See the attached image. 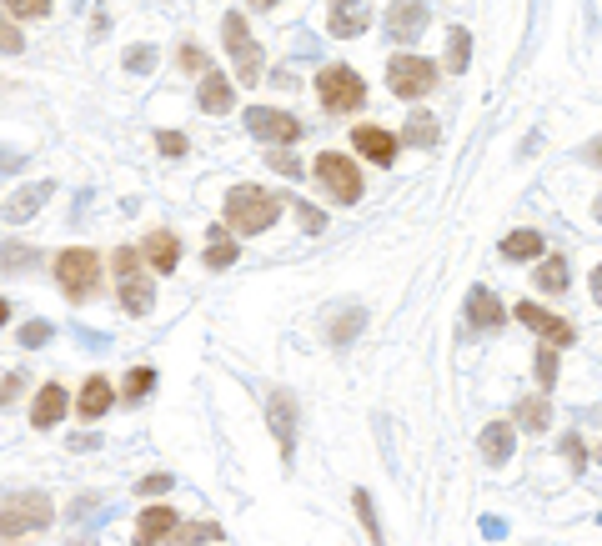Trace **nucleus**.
Segmentation results:
<instances>
[{
	"instance_id": "45",
	"label": "nucleus",
	"mask_w": 602,
	"mask_h": 546,
	"mask_svg": "<svg viewBox=\"0 0 602 546\" xmlns=\"http://www.w3.org/2000/svg\"><path fill=\"white\" fill-rule=\"evenodd\" d=\"M266 161H271V171H281V176H301V161L286 156V151H276V156H266Z\"/></svg>"
},
{
	"instance_id": "18",
	"label": "nucleus",
	"mask_w": 602,
	"mask_h": 546,
	"mask_svg": "<svg viewBox=\"0 0 602 546\" xmlns=\"http://www.w3.org/2000/svg\"><path fill=\"white\" fill-rule=\"evenodd\" d=\"M467 321H472L477 331H492V326L507 321V306H502L487 286H472V291H467Z\"/></svg>"
},
{
	"instance_id": "12",
	"label": "nucleus",
	"mask_w": 602,
	"mask_h": 546,
	"mask_svg": "<svg viewBox=\"0 0 602 546\" xmlns=\"http://www.w3.org/2000/svg\"><path fill=\"white\" fill-rule=\"evenodd\" d=\"M266 421H271V436H276L281 456L291 461V451H296V401L286 391H271L266 396Z\"/></svg>"
},
{
	"instance_id": "34",
	"label": "nucleus",
	"mask_w": 602,
	"mask_h": 546,
	"mask_svg": "<svg viewBox=\"0 0 602 546\" xmlns=\"http://www.w3.org/2000/svg\"><path fill=\"white\" fill-rule=\"evenodd\" d=\"M121 66H126L131 76H151V71H156V46H131V51L121 56Z\"/></svg>"
},
{
	"instance_id": "28",
	"label": "nucleus",
	"mask_w": 602,
	"mask_h": 546,
	"mask_svg": "<svg viewBox=\"0 0 602 546\" xmlns=\"http://www.w3.org/2000/svg\"><path fill=\"white\" fill-rule=\"evenodd\" d=\"M236 241H226V231L216 226L211 231V246H206V271H226V266H236Z\"/></svg>"
},
{
	"instance_id": "21",
	"label": "nucleus",
	"mask_w": 602,
	"mask_h": 546,
	"mask_svg": "<svg viewBox=\"0 0 602 546\" xmlns=\"http://www.w3.org/2000/svg\"><path fill=\"white\" fill-rule=\"evenodd\" d=\"M146 261H151L156 276H171L176 261H181V241H176L171 231H151V236H146Z\"/></svg>"
},
{
	"instance_id": "46",
	"label": "nucleus",
	"mask_w": 602,
	"mask_h": 546,
	"mask_svg": "<svg viewBox=\"0 0 602 546\" xmlns=\"http://www.w3.org/2000/svg\"><path fill=\"white\" fill-rule=\"evenodd\" d=\"M562 451L572 456V466H577V476H582V466H587V446H582L577 436H562Z\"/></svg>"
},
{
	"instance_id": "2",
	"label": "nucleus",
	"mask_w": 602,
	"mask_h": 546,
	"mask_svg": "<svg viewBox=\"0 0 602 546\" xmlns=\"http://www.w3.org/2000/svg\"><path fill=\"white\" fill-rule=\"evenodd\" d=\"M51 521H56V501L46 491H21L0 501V541H21L31 531H46Z\"/></svg>"
},
{
	"instance_id": "10",
	"label": "nucleus",
	"mask_w": 602,
	"mask_h": 546,
	"mask_svg": "<svg viewBox=\"0 0 602 546\" xmlns=\"http://www.w3.org/2000/svg\"><path fill=\"white\" fill-rule=\"evenodd\" d=\"M512 316H517V321H522L527 331H537V336H542L547 346H572V341H577V326H572V321H562L557 311L537 306V301H522V306H517Z\"/></svg>"
},
{
	"instance_id": "15",
	"label": "nucleus",
	"mask_w": 602,
	"mask_h": 546,
	"mask_svg": "<svg viewBox=\"0 0 602 546\" xmlns=\"http://www.w3.org/2000/svg\"><path fill=\"white\" fill-rule=\"evenodd\" d=\"M367 26H372V6H367V0H332V16H327V31H332V36L352 41V36H362Z\"/></svg>"
},
{
	"instance_id": "40",
	"label": "nucleus",
	"mask_w": 602,
	"mask_h": 546,
	"mask_svg": "<svg viewBox=\"0 0 602 546\" xmlns=\"http://www.w3.org/2000/svg\"><path fill=\"white\" fill-rule=\"evenodd\" d=\"M176 66H181V71H191V76H206V71H211L206 51H196V46H181V51H176Z\"/></svg>"
},
{
	"instance_id": "19",
	"label": "nucleus",
	"mask_w": 602,
	"mask_h": 546,
	"mask_svg": "<svg viewBox=\"0 0 602 546\" xmlns=\"http://www.w3.org/2000/svg\"><path fill=\"white\" fill-rule=\"evenodd\" d=\"M196 106H201L206 116H226V111L236 106V91H231V81H221L216 71H206V76H201V91H196Z\"/></svg>"
},
{
	"instance_id": "29",
	"label": "nucleus",
	"mask_w": 602,
	"mask_h": 546,
	"mask_svg": "<svg viewBox=\"0 0 602 546\" xmlns=\"http://www.w3.org/2000/svg\"><path fill=\"white\" fill-rule=\"evenodd\" d=\"M402 141H407V146H437V121H432L427 111L407 116V126H402Z\"/></svg>"
},
{
	"instance_id": "16",
	"label": "nucleus",
	"mask_w": 602,
	"mask_h": 546,
	"mask_svg": "<svg viewBox=\"0 0 602 546\" xmlns=\"http://www.w3.org/2000/svg\"><path fill=\"white\" fill-rule=\"evenodd\" d=\"M66 396H71V391H66L61 381H46V386L36 391V401H31V426H36V431H51V426L66 416V406H71Z\"/></svg>"
},
{
	"instance_id": "9",
	"label": "nucleus",
	"mask_w": 602,
	"mask_h": 546,
	"mask_svg": "<svg viewBox=\"0 0 602 546\" xmlns=\"http://www.w3.org/2000/svg\"><path fill=\"white\" fill-rule=\"evenodd\" d=\"M246 131H251L256 141H271V146L301 141V121L286 116V111H276V106H251V111H246Z\"/></svg>"
},
{
	"instance_id": "33",
	"label": "nucleus",
	"mask_w": 602,
	"mask_h": 546,
	"mask_svg": "<svg viewBox=\"0 0 602 546\" xmlns=\"http://www.w3.org/2000/svg\"><path fill=\"white\" fill-rule=\"evenodd\" d=\"M532 371H537V386H542V396L557 386V346H542L537 351V361H532Z\"/></svg>"
},
{
	"instance_id": "13",
	"label": "nucleus",
	"mask_w": 602,
	"mask_h": 546,
	"mask_svg": "<svg viewBox=\"0 0 602 546\" xmlns=\"http://www.w3.org/2000/svg\"><path fill=\"white\" fill-rule=\"evenodd\" d=\"M352 151H357V156H367L372 166H382V171H387V166L397 161V136H392V131H382V126H357V131H352Z\"/></svg>"
},
{
	"instance_id": "43",
	"label": "nucleus",
	"mask_w": 602,
	"mask_h": 546,
	"mask_svg": "<svg viewBox=\"0 0 602 546\" xmlns=\"http://www.w3.org/2000/svg\"><path fill=\"white\" fill-rule=\"evenodd\" d=\"M76 341H81L86 351H106V346H111V336H106V331H91V326H76Z\"/></svg>"
},
{
	"instance_id": "25",
	"label": "nucleus",
	"mask_w": 602,
	"mask_h": 546,
	"mask_svg": "<svg viewBox=\"0 0 602 546\" xmlns=\"http://www.w3.org/2000/svg\"><path fill=\"white\" fill-rule=\"evenodd\" d=\"M166 541H171V546H201V541H221V526H216V521H176V526L166 531Z\"/></svg>"
},
{
	"instance_id": "31",
	"label": "nucleus",
	"mask_w": 602,
	"mask_h": 546,
	"mask_svg": "<svg viewBox=\"0 0 602 546\" xmlns=\"http://www.w3.org/2000/svg\"><path fill=\"white\" fill-rule=\"evenodd\" d=\"M151 391H156V371H151V366H131V371H126V401L141 406Z\"/></svg>"
},
{
	"instance_id": "36",
	"label": "nucleus",
	"mask_w": 602,
	"mask_h": 546,
	"mask_svg": "<svg viewBox=\"0 0 602 546\" xmlns=\"http://www.w3.org/2000/svg\"><path fill=\"white\" fill-rule=\"evenodd\" d=\"M0 51H6V56H21V51H26V36H21V26H16L6 11H0Z\"/></svg>"
},
{
	"instance_id": "4",
	"label": "nucleus",
	"mask_w": 602,
	"mask_h": 546,
	"mask_svg": "<svg viewBox=\"0 0 602 546\" xmlns=\"http://www.w3.org/2000/svg\"><path fill=\"white\" fill-rule=\"evenodd\" d=\"M317 101L332 111V116H352L367 106V81L352 71V66H322L317 71Z\"/></svg>"
},
{
	"instance_id": "1",
	"label": "nucleus",
	"mask_w": 602,
	"mask_h": 546,
	"mask_svg": "<svg viewBox=\"0 0 602 546\" xmlns=\"http://www.w3.org/2000/svg\"><path fill=\"white\" fill-rule=\"evenodd\" d=\"M276 216H281V196L266 186H236L226 196V226L236 236H261L276 226Z\"/></svg>"
},
{
	"instance_id": "38",
	"label": "nucleus",
	"mask_w": 602,
	"mask_h": 546,
	"mask_svg": "<svg viewBox=\"0 0 602 546\" xmlns=\"http://www.w3.org/2000/svg\"><path fill=\"white\" fill-rule=\"evenodd\" d=\"M156 151H161L166 161H181V156H191V141H186L181 131H161V136H156Z\"/></svg>"
},
{
	"instance_id": "42",
	"label": "nucleus",
	"mask_w": 602,
	"mask_h": 546,
	"mask_svg": "<svg viewBox=\"0 0 602 546\" xmlns=\"http://www.w3.org/2000/svg\"><path fill=\"white\" fill-rule=\"evenodd\" d=\"M296 221L307 226V236H322V231H327V216H322L317 206H307V201H296Z\"/></svg>"
},
{
	"instance_id": "35",
	"label": "nucleus",
	"mask_w": 602,
	"mask_h": 546,
	"mask_svg": "<svg viewBox=\"0 0 602 546\" xmlns=\"http://www.w3.org/2000/svg\"><path fill=\"white\" fill-rule=\"evenodd\" d=\"M352 506H357V516H362V526H367L372 546H382V521H377V506H372V496H367V491H357V496H352Z\"/></svg>"
},
{
	"instance_id": "27",
	"label": "nucleus",
	"mask_w": 602,
	"mask_h": 546,
	"mask_svg": "<svg viewBox=\"0 0 602 546\" xmlns=\"http://www.w3.org/2000/svg\"><path fill=\"white\" fill-rule=\"evenodd\" d=\"M467 61H472V31L452 26V31H447V71H452V76H462V71H467Z\"/></svg>"
},
{
	"instance_id": "37",
	"label": "nucleus",
	"mask_w": 602,
	"mask_h": 546,
	"mask_svg": "<svg viewBox=\"0 0 602 546\" xmlns=\"http://www.w3.org/2000/svg\"><path fill=\"white\" fill-rule=\"evenodd\" d=\"M11 16H21V21H41V16H51V0H0Z\"/></svg>"
},
{
	"instance_id": "7",
	"label": "nucleus",
	"mask_w": 602,
	"mask_h": 546,
	"mask_svg": "<svg viewBox=\"0 0 602 546\" xmlns=\"http://www.w3.org/2000/svg\"><path fill=\"white\" fill-rule=\"evenodd\" d=\"M221 31H226V51H231V61H236V81H241V86H256V81H261V46L251 41L246 16L231 11V16L221 21Z\"/></svg>"
},
{
	"instance_id": "17",
	"label": "nucleus",
	"mask_w": 602,
	"mask_h": 546,
	"mask_svg": "<svg viewBox=\"0 0 602 546\" xmlns=\"http://www.w3.org/2000/svg\"><path fill=\"white\" fill-rule=\"evenodd\" d=\"M51 196H56V186H51V181L21 186V191H16V196L6 201V206H0V216H6L11 226H21V221H31V216H36V211H41V206H46Z\"/></svg>"
},
{
	"instance_id": "47",
	"label": "nucleus",
	"mask_w": 602,
	"mask_h": 546,
	"mask_svg": "<svg viewBox=\"0 0 602 546\" xmlns=\"http://www.w3.org/2000/svg\"><path fill=\"white\" fill-rule=\"evenodd\" d=\"M26 166V151H11V146H0V171H21Z\"/></svg>"
},
{
	"instance_id": "24",
	"label": "nucleus",
	"mask_w": 602,
	"mask_h": 546,
	"mask_svg": "<svg viewBox=\"0 0 602 546\" xmlns=\"http://www.w3.org/2000/svg\"><path fill=\"white\" fill-rule=\"evenodd\" d=\"M517 426L532 431V436H542V431L552 426V401H547V396H522V401H517Z\"/></svg>"
},
{
	"instance_id": "26",
	"label": "nucleus",
	"mask_w": 602,
	"mask_h": 546,
	"mask_svg": "<svg viewBox=\"0 0 602 546\" xmlns=\"http://www.w3.org/2000/svg\"><path fill=\"white\" fill-rule=\"evenodd\" d=\"M502 256L507 261H542V231H512V236H502Z\"/></svg>"
},
{
	"instance_id": "23",
	"label": "nucleus",
	"mask_w": 602,
	"mask_h": 546,
	"mask_svg": "<svg viewBox=\"0 0 602 546\" xmlns=\"http://www.w3.org/2000/svg\"><path fill=\"white\" fill-rule=\"evenodd\" d=\"M111 401H116L111 381H106V376H91V381L81 386V396H76V411H81L86 421H101V416L111 411Z\"/></svg>"
},
{
	"instance_id": "30",
	"label": "nucleus",
	"mask_w": 602,
	"mask_h": 546,
	"mask_svg": "<svg viewBox=\"0 0 602 546\" xmlns=\"http://www.w3.org/2000/svg\"><path fill=\"white\" fill-rule=\"evenodd\" d=\"M36 261H41L36 246H21V241H6V246H0V271H26V266H36Z\"/></svg>"
},
{
	"instance_id": "50",
	"label": "nucleus",
	"mask_w": 602,
	"mask_h": 546,
	"mask_svg": "<svg viewBox=\"0 0 602 546\" xmlns=\"http://www.w3.org/2000/svg\"><path fill=\"white\" fill-rule=\"evenodd\" d=\"M251 6H256V11H271V6H276V0H251Z\"/></svg>"
},
{
	"instance_id": "48",
	"label": "nucleus",
	"mask_w": 602,
	"mask_h": 546,
	"mask_svg": "<svg viewBox=\"0 0 602 546\" xmlns=\"http://www.w3.org/2000/svg\"><path fill=\"white\" fill-rule=\"evenodd\" d=\"M502 531H507V526H502L497 516H487V521H482V536H502Z\"/></svg>"
},
{
	"instance_id": "8",
	"label": "nucleus",
	"mask_w": 602,
	"mask_h": 546,
	"mask_svg": "<svg viewBox=\"0 0 602 546\" xmlns=\"http://www.w3.org/2000/svg\"><path fill=\"white\" fill-rule=\"evenodd\" d=\"M317 181H322L342 206H357V201H362V171H357V161L342 156V151H322V156H317Z\"/></svg>"
},
{
	"instance_id": "41",
	"label": "nucleus",
	"mask_w": 602,
	"mask_h": 546,
	"mask_svg": "<svg viewBox=\"0 0 602 546\" xmlns=\"http://www.w3.org/2000/svg\"><path fill=\"white\" fill-rule=\"evenodd\" d=\"M171 486H176V476H171V471H151V476H141V481H136V491H141V496H166Z\"/></svg>"
},
{
	"instance_id": "51",
	"label": "nucleus",
	"mask_w": 602,
	"mask_h": 546,
	"mask_svg": "<svg viewBox=\"0 0 602 546\" xmlns=\"http://www.w3.org/2000/svg\"><path fill=\"white\" fill-rule=\"evenodd\" d=\"M71 546H96V541H71Z\"/></svg>"
},
{
	"instance_id": "6",
	"label": "nucleus",
	"mask_w": 602,
	"mask_h": 546,
	"mask_svg": "<svg viewBox=\"0 0 602 546\" xmlns=\"http://www.w3.org/2000/svg\"><path fill=\"white\" fill-rule=\"evenodd\" d=\"M387 86H392V96H402V101H422V96L437 86V66H432L427 56H392V61H387Z\"/></svg>"
},
{
	"instance_id": "39",
	"label": "nucleus",
	"mask_w": 602,
	"mask_h": 546,
	"mask_svg": "<svg viewBox=\"0 0 602 546\" xmlns=\"http://www.w3.org/2000/svg\"><path fill=\"white\" fill-rule=\"evenodd\" d=\"M51 336H56L51 321H26V326H21V346H26V351H41Z\"/></svg>"
},
{
	"instance_id": "32",
	"label": "nucleus",
	"mask_w": 602,
	"mask_h": 546,
	"mask_svg": "<svg viewBox=\"0 0 602 546\" xmlns=\"http://www.w3.org/2000/svg\"><path fill=\"white\" fill-rule=\"evenodd\" d=\"M537 286H542V291H567V261H562V256H547V261L537 266Z\"/></svg>"
},
{
	"instance_id": "22",
	"label": "nucleus",
	"mask_w": 602,
	"mask_h": 546,
	"mask_svg": "<svg viewBox=\"0 0 602 546\" xmlns=\"http://www.w3.org/2000/svg\"><path fill=\"white\" fill-rule=\"evenodd\" d=\"M362 326H367V311H362V306H337V311L327 316V341H332V346H347V341L362 336Z\"/></svg>"
},
{
	"instance_id": "14",
	"label": "nucleus",
	"mask_w": 602,
	"mask_h": 546,
	"mask_svg": "<svg viewBox=\"0 0 602 546\" xmlns=\"http://www.w3.org/2000/svg\"><path fill=\"white\" fill-rule=\"evenodd\" d=\"M477 451H482L487 466H507L512 451H517V426L512 421H487L482 436H477Z\"/></svg>"
},
{
	"instance_id": "3",
	"label": "nucleus",
	"mask_w": 602,
	"mask_h": 546,
	"mask_svg": "<svg viewBox=\"0 0 602 546\" xmlns=\"http://www.w3.org/2000/svg\"><path fill=\"white\" fill-rule=\"evenodd\" d=\"M56 286L81 306V301H91L96 291H101V256L91 251V246H71V251H61L56 256Z\"/></svg>"
},
{
	"instance_id": "11",
	"label": "nucleus",
	"mask_w": 602,
	"mask_h": 546,
	"mask_svg": "<svg viewBox=\"0 0 602 546\" xmlns=\"http://www.w3.org/2000/svg\"><path fill=\"white\" fill-rule=\"evenodd\" d=\"M432 11H427V0H392V11H387V36L392 41H417L427 31Z\"/></svg>"
},
{
	"instance_id": "49",
	"label": "nucleus",
	"mask_w": 602,
	"mask_h": 546,
	"mask_svg": "<svg viewBox=\"0 0 602 546\" xmlns=\"http://www.w3.org/2000/svg\"><path fill=\"white\" fill-rule=\"evenodd\" d=\"M6 321H11V301H6V296H0V326H6Z\"/></svg>"
},
{
	"instance_id": "44",
	"label": "nucleus",
	"mask_w": 602,
	"mask_h": 546,
	"mask_svg": "<svg viewBox=\"0 0 602 546\" xmlns=\"http://www.w3.org/2000/svg\"><path fill=\"white\" fill-rule=\"evenodd\" d=\"M16 396H21V376H16V371H11V376H0V411L16 406Z\"/></svg>"
},
{
	"instance_id": "20",
	"label": "nucleus",
	"mask_w": 602,
	"mask_h": 546,
	"mask_svg": "<svg viewBox=\"0 0 602 546\" xmlns=\"http://www.w3.org/2000/svg\"><path fill=\"white\" fill-rule=\"evenodd\" d=\"M176 521H181V516H176L171 506H146L141 521H136V546H161L166 531H171Z\"/></svg>"
},
{
	"instance_id": "5",
	"label": "nucleus",
	"mask_w": 602,
	"mask_h": 546,
	"mask_svg": "<svg viewBox=\"0 0 602 546\" xmlns=\"http://www.w3.org/2000/svg\"><path fill=\"white\" fill-rule=\"evenodd\" d=\"M111 266H116V296H121L126 316H146V311L156 306V286H151V276L141 271V251H136V246H121Z\"/></svg>"
}]
</instances>
